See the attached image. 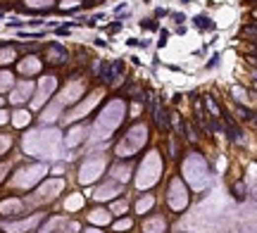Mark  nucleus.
I'll return each mask as SVG.
<instances>
[{
  "mask_svg": "<svg viewBox=\"0 0 257 233\" xmlns=\"http://www.w3.org/2000/svg\"><path fill=\"white\" fill-rule=\"evenodd\" d=\"M129 60H131V65H134V67H141V57H138V55H131Z\"/></svg>",
  "mask_w": 257,
  "mask_h": 233,
  "instance_id": "51",
  "label": "nucleus"
},
{
  "mask_svg": "<svg viewBox=\"0 0 257 233\" xmlns=\"http://www.w3.org/2000/svg\"><path fill=\"white\" fill-rule=\"evenodd\" d=\"M60 136H62V133H60L55 126H38V129L29 131L27 136H24L22 148H24V152L31 155V157H48L60 143H65Z\"/></svg>",
  "mask_w": 257,
  "mask_h": 233,
  "instance_id": "3",
  "label": "nucleus"
},
{
  "mask_svg": "<svg viewBox=\"0 0 257 233\" xmlns=\"http://www.w3.org/2000/svg\"><path fill=\"white\" fill-rule=\"evenodd\" d=\"M138 43H141V38H129V41H126V45H131V48H138Z\"/></svg>",
  "mask_w": 257,
  "mask_h": 233,
  "instance_id": "52",
  "label": "nucleus"
},
{
  "mask_svg": "<svg viewBox=\"0 0 257 233\" xmlns=\"http://www.w3.org/2000/svg\"><path fill=\"white\" fill-rule=\"evenodd\" d=\"M14 60H17V50H14L12 45H7V48H0V67H5V65H12Z\"/></svg>",
  "mask_w": 257,
  "mask_h": 233,
  "instance_id": "34",
  "label": "nucleus"
},
{
  "mask_svg": "<svg viewBox=\"0 0 257 233\" xmlns=\"http://www.w3.org/2000/svg\"><path fill=\"white\" fill-rule=\"evenodd\" d=\"M38 221H41V217H34L29 221H22V224H7L5 229H7V233H24V231H31Z\"/></svg>",
  "mask_w": 257,
  "mask_h": 233,
  "instance_id": "30",
  "label": "nucleus"
},
{
  "mask_svg": "<svg viewBox=\"0 0 257 233\" xmlns=\"http://www.w3.org/2000/svg\"><path fill=\"white\" fill-rule=\"evenodd\" d=\"M143 2H150V0H143Z\"/></svg>",
  "mask_w": 257,
  "mask_h": 233,
  "instance_id": "58",
  "label": "nucleus"
},
{
  "mask_svg": "<svg viewBox=\"0 0 257 233\" xmlns=\"http://www.w3.org/2000/svg\"><path fill=\"white\" fill-rule=\"evenodd\" d=\"M243 60L250 69H257V55H243Z\"/></svg>",
  "mask_w": 257,
  "mask_h": 233,
  "instance_id": "44",
  "label": "nucleus"
},
{
  "mask_svg": "<svg viewBox=\"0 0 257 233\" xmlns=\"http://www.w3.org/2000/svg\"><path fill=\"white\" fill-rule=\"evenodd\" d=\"M162 166H164L162 150H160V148H150V150L143 155L141 165H138V176H136L138 191H146V188L157 186L160 178H162Z\"/></svg>",
  "mask_w": 257,
  "mask_h": 233,
  "instance_id": "5",
  "label": "nucleus"
},
{
  "mask_svg": "<svg viewBox=\"0 0 257 233\" xmlns=\"http://www.w3.org/2000/svg\"><path fill=\"white\" fill-rule=\"evenodd\" d=\"M193 27L198 29V31H215V22H212L207 14H198V17L193 19Z\"/></svg>",
  "mask_w": 257,
  "mask_h": 233,
  "instance_id": "32",
  "label": "nucleus"
},
{
  "mask_svg": "<svg viewBox=\"0 0 257 233\" xmlns=\"http://www.w3.org/2000/svg\"><path fill=\"white\" fill-rule=\"evenodd\" d=\"M110 178H114L117 183H126L131 178V160H114L110 165Z\"/></svg>",
  "mask_w": 257,
  "mask_h": 233,
  "instance_id": "18",
  "label": "nucleus"
},
{
  "mask_svg": "<svg viewBox=\"0 0 257 233\" xmlns=\"http://www.w3.org/2000/svg\"><path fill=\"white\" fill-rule=\"evenodd\" d=\"M10 117H12L10 112H7V110H2V107H0V126H2V124H7V122H10Z\"/></svg>",
  "mask_w": 257,
  "mask_h": 233,
  "instance_id": "45",
  "label": "nucleus"
},
{
  "mask_svg": "<svg viewBox=\"0 0 257 233\" xmlns=\"http://www.w3.org/2000/svg\"><path fill=\"white\" fill-rule=\"evenodd\" d=\"M217 65H219V55H217V53H215V55L210 57V62H207V65H205V67H207V69H215Z\"/></svg>",
  "mask_w": 257,
  "mask_h": 233,
  "instance_id": "47",
  "label": "nucleus"
},
{
  "mask_svg": "<svg viewBox=\"0 0 257 233\" xmlns=\"http://www.w3.org/2000/svg\"><path fill=\"white\" fill-rule=\"evenodd\" d=\"M119 31H122V22H119V19H117V22H112V24L108 27V33H110V36H112V33H119Z\"/></svg>",
  "mask_w": 257,
  "mask_h": 233,
  "instance_id": "42",
  "label": "nucleus"
},
{
  "mask_svg": "<svg viewBox=\"0 0 257 233\" xmlns=\"http://www.w3.org/2000/svg\"><path fill=\"white\" fill-rule=\"evenodd\" d=\"M250 19H253V22H257V7L253 10V12H250Z\"/></svg>",
  "mask_w": 257,
  "mask_h": 233,
  "instance_id": "54",
  "label": "nucleus"
},
{
  "mask_svg": "<svg viewBox=\"0 0 257 233\" xmlns=\"http://www.w3.org/2000/svg\"><path fill=\"white\" fill-rule=\"evenodd\" d=\"M65 105L57 100V98H53L45 107H43L41 112H38V122H41V126H53V124L62 122V117H65Z\"/></svg>",
  "mask_w": 257,
  "mask_h": 233,
  "instance_id": "15",
  "label": "nucleus"
},
{
  "mask_svg": "<svg viewBox=\"0 0 257 233\" xmlns=\"http://www.w3.org/2000/svg\"><path fill=\"white\" fill-rule=\"evenodd\" d=\"M203 102H205V110H207V114H210L212 119H221V114H224V105H219V98L212 96V93H205Z\"/></svg>",
  "mask_w": 257,
  "mask_h": 233,
  "instance_id": "24",
  "label": "nucleus"
},
{
  "mask_svg": "<svg viewBox=\"0 0 257 233\" xmlns=\"http://www.w3.org/2000/svg\"><path fill=\"white\" fill-rule=\"evenodd\" d=\"M110 212H112L114 217H124V214L129 212V198H126V195H122V198L112 200V202H110Z\"/></svg>",
  "mask_w": 257,
  "mask_h": 233,
  "instance_id": "28",
  "label": "nucleus"
},
{
  "mask_svg": "<svg viewBox=\"0 0 257 233\" xmlns=\"http://www.w3.org/2000/svg\"><path fill=\"white\" fill-rule=\"evenodd\" d=\"M124 191H122V183H117L114 178H110V181H103V186H98V191L91 193V198H95V200H117V198H122Z\"/></svg>",
  "mask_w": 257,
  "mask_h": 233,
  "instance_id": "17",
  "label": "nucleus"
},
{
  "mask_svg": "<svg viewBox=\"0 0 257 233\" xmlns=\"http://www.w3.org/2000/svg\"><path fill=\"white\" fill-rule=\"evenodd\" d=\"M88 133H91V124L88 122H76L72 124L67 129V133H65V145L67 148H76V145H81L83 140H88Z\"/></svg>",
  "mask_w": 257,
  "mask_h": 233,
  "instance_id": "16",
  "label": "nucleus"
},
{
  "mask_svg": "<svg viewBox=\"0 0 257 233\" xmlns=\"http://www.w3.org/2000/svg\"><path fill=\"white\" fill-rule=\"evenodd\" d=\"M141 231L143 233H164L167 231V219H164L162 214H152V217H148V219L143 221Z\"/></svg>",
  "mask_w": 257,
  "mask_h": 233,
  "instance_id": "23",
  "label": "nucleus"
},
{
  "mask_svg": "<svg viewBox=\"0 0 257 233\" xmlns=\"http://www.w3.org/2000/svg\"><path fill=\"white\" fill-rule=\"evenodd\" d=\"M181 2H184V5H188V2H190V0H181Z\"/></svg>",
  "mask_w": 257,
  "mask_h": 233,
  "instance_id": "57",
  "label": "nucleus"
},
{
  "mask_svg": "<svg viewBox=\"0 0 257 233\" xmlns=\"http://www.w3.org/2000/svg\"><path fill=\"white\" fill-rule=\"evenodd\" d=\"M105 88H114L126 79V65L124 60H103V67H100V76H98Z\"/></svg>",
  "mask_w": 257,
  "mask_h": 233,
  "instance_id": "11",
  "label": "nucleus"
},
{
  "mask_svg": "<svg viewBox=\"0 0 257 233\" xmlns=\"http://www.w3.org/2000/svg\"><path fill=\"white\" fill-rule=\"evenodd\" d=\"M10 148H12V136L10 133H0V155H5Z\"/></svg>",
  "mask_w": 257,
  "mask_h": 233,
  "instance_id": "38",
  "label": "nucleus"
},
{
  "mask_svg": "<svg viewBox=\"0 0 257 233\" xmlns=\"http://www.w3.org/2000/svg\"><path fill=\"white\" fill-rule=\"evenodd\" d=\"M150 136H152V124L150 122H146V119L131 122L129 129H124V133L114 140L112 157L114 160H134L136 155L150 143Z\"/></svg>",
  "mask_w": 257,
  "mask_h": 233,
  "instance_id": "2",
  "label": "nucleus"
},
{
  "mask_svg": "<svg viewBox=\"0 0 257 233\" xmlns=\"http://www.w3.org/2000/svg\"><path fill=\"white\" fill-rule=\"evenodd\" d=\"M17 71H19L22 76H34V74H41V71H43V60H41V57H36V55L24 57V60H19Z\"/></svg>",
  "mask_w": 257,
  "mask_h": 233,
  "instance_id": "19",
  "label": "nucleus"
},
{
  "mask_svg": "<svg viewBox=\"0 0 257 233\" xmlns=\"http://www.w3.org/2000/svg\"><path fill=\"white\" fill-rule=\"evenodd\" d=\"M169 17H172V19H174L176 24H179V27H181V24H184V22H186V14H184V12H169Z\"/></svg>",
  "mask_w": 257,
  "mask_h": 233,
  "instance_id": "43",
  "label": "nucleus"
},
{
  "mask_svg": "<svg viewBox=\"0 0 257 233\" xmlns=\"http://www.w3.org/2000/svg\"><path fill=\"white\" fill-rule=\"evenodd\" d=\"M131 229H134V219L126 217V214H124V217H117V221L110 226L112 233H126V231H131Z\"/></svg>",
  "mask_w": 257,
  "mask_h": 233,
  "instance_id": "29",
  "label": "nucleus"
},
{
  "mask_svg": "<svg viewBox=\"0 0 257 233\" xmlns=\"http://www.w3.org/2000/svg\"><path fill=\"white\" fill-rule=\"evenodd\" d=\"M24 2L31 10H43V7H53L55 5V0H24Z\"/></svg>",
  "mask_w": 257,
  "mask_h": 233,
  "instance_id": "36",
  "label": "nucleus"
},
{
  "mask_svg": "<svg viewBox=\"0 0 257 233\" xmlns=\"http://www.w3.org/2000/svg\"><path fill=\"white\" fill-rule=\"evenodd\" d=\"M22 209H24V200L10 198V200H5V202L0 205V214H2V217H10V214H19Z\"/></svg>",
  "mask_w": 257,
  "mask_h": 233,
  "instance_id": "26",
  "label": "nucleus"
},
{
  "mask_svg": "<svg viewBox=\"0 0 257 233\" xmlns=\"http://www.w3.org/2000/svg\"><path fill=\"white\" fill-rule=\"evenodd\" d=\"M88 91H91V83H88L86 76H74V79L69 76V81L57 91V96L55 98H57L65 107H74V105H76V102H79Z\"/></svg>",
  "mask_w": 257,
  "mask_h": 233,
  "instance_id": "8",
  "label": "nucleus"
},
{
  "mask_svg": "<svg viewBox=\"0 0 257 233\" xmlns=\"http://www.w3.org/2000/svg\"><path fill=\"white\" fill-rule=\"evenodd\" d=\"M184 102V93H174V98H172V107H179Z\"/></svg>",
  "mask_w": 257,
  "mask_h": 233,
  "instance_id": "46",
  "label": "nucleus"
},
{
  "mask_svg": "<svg viewBox=\"0 0 257 233\" xmlns=\"http://www.w3.org/2000/svg\"><path fill=\"white\" fill-rule=\"evenodd\" d=\"M34 91H36V83L31 81V79H22V81H17L12 86L7 100H10V105H14V107H24L27 102H31Z\"/></svg>",
  "mask_w": 257,
  "mask_h": 233,
  "instance_id": "13",
  "label": "nucleus"
},
{
  "mask_svg": "<svg viewBox=\"0 0 257 233\" xmlns=\"http://www.w3.org/2000/svg\"><path fill=\"white\" fill-rule=\"evenodd\" d=\"M79 205H83L81 195H74V198H69V200H67V209H72V207H79Z\"/></svg>",
  "mask_w": 257,
  "mask_h": 233,
  "instance_id": "41",
  "label": "nucleus"
},
{
  "mask_svg": "<svg viewBox=\"0 0 257 233\" xmlns=\"http://www.w3.org/2000/svg\"><path fill=\"white\" fill-rule=\"evenodd\" d=\"M110 209H105V207H95V209H91V219L95 221V224H110Z\"/></svg>",
  "mask_w": 257,
  "mask_h": 233,
  "instance_id": "33",
  "label": "nucleus"
},
{
  "mask_svg": "<svg viewBox=\"0 0 257 233\" xmlns=\"http://www.w3.org/2000/svg\"><path fill=\"white\" fill-rule=\"evenodd\" d=\"M164 14H169V12H167L164 7H157V10H155V19H160V17H164Z\"/></svg>",
  "mask_w": 257,
  "mask_h": 233,
  "instance_id": "50",
  "label": "nucleus"
},
{
  "mask_svg": "<svg viewBox=\"0 0 257 233\" xmlns=\"http://www.w3.org/2000/svg\"><path fill=\"white\" fill-rule=\"evenodd\" d=\"M45 171H48L45 165H29L24 169H19L12 176V186H17V188H31L34 183H38L45 176Z\"/></svg>",
  "mask_w": 257,
  "mask_h": 233,
  "instance_id": "12",
  "label": "nucleus"
},
{
  "mask_svg": "<svg viewBox=\"0 0 257 233\" xmlns=\"http://www.w3.org/2000/svg\"><path fill=\"white\" fill-rule=\"evenodd\" d=\"M250 126L257 131V110H255V114H253V122H250Z\"/></svg>",
  "mask_w": 257,
  "mask_h": 233,
  "instance_id": "53",
  "label": "nucleus"
},
{
  "mask_svg": "<svg viewBox=\"0 0 257 233\" xmlns=\"http://www.w3.org/2000/svg\"><path fill=\"white\" fill-rule=\"evenodd\" d=\"M62 10H65V12H69V10L76 12V10H79V0H62Z\"/></svg>",
  "mask_w": 257,
  "mask_h": 233,
  "instance_id": "39",
  "label": "nucleus"
},
{
  "mask_svg": "<svg viewBox=\"0 0 257 233\" xmlns=\"http://www.w3.org/2000/svg\"><path fill=\"white\" fill-rule=\"evenodd\" d=\"M181 176L195 191H203V188L210 186V166H207L205 155L198 148L186 152V157L181 162Z\"/></svg>",
  "mask_w": 257,
  "mask_h": 233,
  "instance_id": "4",
  "label": "nucleus"
},
{
  "mask_svg": "<svg viewBox=\"0 0 257 233\" xmlns=\"http://www.w3.org/2000/svg\"><path fill=\"white\" fill-rule=\"evenodd\" d=\"M10 122H12L14 129H27L29 124L34 122V112L24 110V107H17V110L12 112V117H10Z\"/></svg>",
  "mask_w": 257,
  "mask_h": 233,
  "instance_id": "25",
  "label": "nucleus"
},
{
  "mask_svg": "<svg viewBox=\"0 0 257 233\" xmlns=\"http://www.w3.org/2000/svg\"><path fill=\"white\" fill-rule=\"evenodd\" d=\"M65 188V178L57 176V178H50V181H45V186H41V191L34 193V195H29L27 202H41V200H55L60 191Z\"/></svg>",
  "mask_w": 257,
  "mask_h": 233,
  "instance_id": "14",
  "label": "nucleus"
},
{
  "mask_svg": "<svg viewBox=\"0 0 257 233\" xmlns=\"http://www.w3.org/2000/svg\"><path fill=\"white\" fill-rule=\"evenodd\" d=\"M169 43V31L167 29H160V41H157V48H164Z\"/></svg>",
  "mask_w": 257,
  "mask_h": 233,
  "instance_id": "40",
  "label": "nucleus"
},
{
  "mask_svg": "<svg viewBox=\"0 0 257 233\" xmlns=\"http://www.w3.org/2000/svg\"><path fill=\"white\" fill-rule=\"evenodd\" d=\"M57 91H60V79L55 76V74H45L38 79L36 83V91H34V98H31V112H41L53 96H57Z\"/></svg>",
  "mask_w": 257,
  "mask_h": 233,
  "instance_id": "7",
  "label": "nucleus"
},
{
  "mask_svg": "<svg viewBox=\"0 0 257 233\" xmlns=\"http://www.w3.org/2000/svg\"><path fill=\"white\" fill-rule=\"evenodd\" d=\"M103 100H105V88H103V86L91 88L74 107H69V110L65 112L62 124H65V126H72V124H76V122H86V119L91 117V112H93L98 105H103Z\"/></svg>",
  "mask_w": 257,
  "mask_h": 233,
  "instance_id": "6",
  "label": "nucleus"
},
{
  "mask_svg": "<svg viewBox=\"0 0 257 233\" xmlns=\"http://www.w3.org/2000/svg\"><path fill=\"white\" fill-rule=\"evenodd\" d=\"M233 119L238 124H250L253 122V114H255V110L253 107H248V105H233Z\"/></svg>",
  "mask_w": 257,
  "mask_h": 233,
  "instance_id": "27",
  "label": "nucleus"
},
{
  "mask_svg": "<svg viewBox=\"0 0 257 233\" xmlns=\"http://www.w3.org/2000/svg\"><path fill=\"white\" fill-rule=\"evenodd\" d=\"M105 169H108V157L103 152H93L91 157L83 160V165L79 166V181L81 183H98L100 178L105 176Z\"/></svg>",
  "mask_w": 257,
  "mask_h": 233,
  "instance_id": "10",
  "label": "nucleus"
},
{
  "mask_svg": "<svg viewBox=\"0 0 257 233\" xmlns=\"http://www.w3.org/2000/svg\"><path fill=\"white\" fill-rule=\"evenodd\" d=\"M2 105H5V100H2V98H0V107H2Z\"/></svg>",
  "mask_w": 257,
  "mask_h": 233,
  "instance_id": "56",
  "label": "nucleus"
},
{
  "mask_svg": "<svg viewBox=\"0 0 257 233\" xmlns=\"http://www.w3.org/2000/svg\"><path fill=\"white\" fill-rule=\"evenodd\" d=\"M69 60H72V53H69L65 45H60V43L48 45V62L50 65H67Z\"/></svg>",
  "mask_w": 257,
  "mask_h": 233,
  "instance_id": "22",
  "label": "nucleus"
},
{
  "mask_svg": "<svg viewBox=\"0 0 257 233\" xmlns=\"http://www.w3.org/2000/svg\"><path fill=\"white\" fill-rule=\"evenodd\" d=\"M141 29L143 31H160V24L155 17H150V19H141Z\"/></svg>",
  "mask_w": 257,
  "mask_h": 233,
  "instance_id": "37",
  "label": "nucleus"
},
{
  "mask_svg": "<svg viewBox=\"0 0 257 233\" xmlns=\"http://www.w3.org/2000/svg\"><path fill=\"white\" fill-rule=\"evenodd\" d=\"M190 202V193L188 186L181 176H172L169 178V186H167V205L174 214H181Z\"/></svg>",
  "mask_w": 257,
  "mask_h": 233,
  "instance_id": "9",
  "label": "nucleus"
},
{
  "mask_svg": "<svg viewBox=\"0 0 257 233\" xmlns=\"http://www.w3.org/2000/svg\"><path fill=\"white\" fill-rule=\"evenodd\" d=\"M155 195L152 193H141L138 198H136V202H134V214L136 217H146L148 212H152V207H155Z\"/></svg>",
  "mask_w": 257,
  "mask_h": 233,
  "instance_id": "21",
  "label": "nucleus"
},
{
  "mask_svg": "<svg viewBox=\"0 0 257 233\" xmlns=\"http://www.w3.org/2000/svg\"><path fill=\"white\" fill-rule=\"evenodd\" d=\"M253 91L250 88H245V86H241V83H233L229 88V100L233 102V105H248L250 107V102H253Z\"/></svg>",
  "mask_w": 257,
  "mask_h": 233,
  "instance_id": "20",
  "label": "nucleus"
},
{
  "mask_svg": "<svg viewBox=\"0 0 257 233\" xmlns=\"http://www.w3.org/2000/svg\"><path fill=\"white\" fill-rule=\"evenodd\" d=\"M129 119V100L122 96L110 98L108 102H103L100 112L95 114V119L91 122V140H110L119 129L124 126V122Z\"/></svg>",
  "mask_w": 257,
  "mask_h": 233,
  "instance_id": "1",
  "label": "nucleus"
},
{
  "mask_svg": "<svg viewBox=\"0 0 257 233\" xmlns=\"http://www.w3.org/2000/svg\"><path fill=\"white\" fill-rule=\"evenodd\" d=\"M14 74L12 71H7V69H0V93H7V91H12L14 86Z\"/></svg>",
  "mask_w": 257,
  "mask_h": 233,
  "instance_id": "31",
  "label": "nucleus"
},
{
  "mask_svg": "<svg viewBox=\"0 0 257 233\" xmlns=\"http://www.w3.org/2000/svg\"><path fill=\"white\" fill-rule=\"evenodd\" d=\"M93 45L95 48H108V41H105V38H95Z\"/></svg>",
  "mask_w": 257,
  "mask_h": 233,
  "instance_id": "49",
  "label": "nucleus"
},
{
  "mask_svg": "<svg viewBox=\"0 0 257 233\" xmlns=\"http://www.w3.org/2000/svg\"><path fill=\"white\" fill-rule=\"evenodd\" d=\"M7 171H10V165H7V162H5V165H0V181L5 178V174H7Z\"/></svg>",
  "mask_w": 257,
  "mask_h": 233,
  "instance_id": "48",
  "label": "nucleus"
},
{
  "mask_svg": "<svg viewBox=\"0 0 257 233\" xmlns=\"http://www.w3.org/2000/svg\"><path fill=\"white\" fill-rule=\"evenodd\" d=\"M231 193H233V198H236V200H245V195H248V188H245L243 181H236V183L231 186Z\"/></svg>",
  "mask_w": 257,
  "mask_h": 233,
  "instance_id": "35",
  "label": "nucleus"
},
{
  "mask_svg": "<svg viewBox=\"0 0 257 233\" xmlns=\"http://www.w3.org/2000/svg\"><path fill=\"white\" fill-rule=\"evenodd\" d=\"M86 233H100V229H86Z\"/></svg>",
  "mask_w": 257,
  "mask_h": 233,
  "instance_id": "55",
  "label": "nucleus"
}]
</instances>
